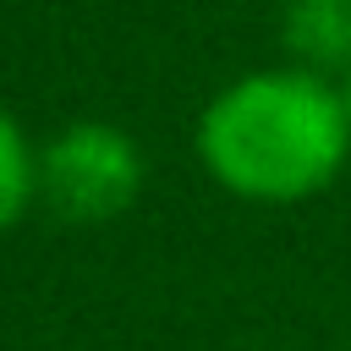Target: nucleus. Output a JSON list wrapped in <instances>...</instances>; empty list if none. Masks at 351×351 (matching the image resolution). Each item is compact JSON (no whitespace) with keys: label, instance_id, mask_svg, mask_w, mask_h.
Instances as JSON below:
<instances>
[{"label":"nucleus","instance_id":"7ed1b4c3","mask_svg":"<svg viewBox=\"0 0 351 351\" xmlns=\"http://www.w3.org/2000/svg\"><path fill=\"white\" fill-rule=\"evenodd\" d=\"M280 44H285V66L340 82L351 71V0H285Z\"/></svg>","mask_w":351,"mask_h":351},{"label":"nucleus","instance_id":"f257e3e1","mask_svg":"<svg viewBox=\"0 0 351 351\" xmlns=\"http://www.w3.org/2000/svg\"><path fill=\"white\" fill-rule=\"evenodd\" d=\"M203 176L258 208H296L351 165V115L340 82L302 66H258L208 93L192 126Z\"/></svg>","mask_w":351,"mask_h":351},{"label":"nucleus","instance_id":"f03ea898","mask_svg":"<svg viewBox=\"0 0 351 351\" xmlns=\"http://www.w3.org/2000/svg\"><path fill=\"white\" fill-rule=\"evenodd\" d=\"M148 186L143 143L115 121H66L38 143V208L66 225L121 219Z\"/></svg>","mask_w":351,"mask_h":351},{"label":"nucleus","instance_id":"20e7f679","mask_svg":"<svg viewBox=\"0 0 351 351\" xmlns=\"http://www.w3.org/2000/svg\"><path fill=\"white\" fill-rule=\"evenodd\" d=\"M38 208V143L0 104V236Z\"/></svg>","mask_w":351,"mask_h":351},{"label":"nucleus","instance_id":"39448f33","mask_svg":"<svg viewBox=\"0 0 351 351\" xmlns=\"http://www.w3.org/2000/svg\"><path fill=\"white\" fill-rule=\"evenodd\" d=\"M340 99H346V115H351V71L340 77Z\"/></svg>","mask_w":351,"mask_h":351}]
</instances>
